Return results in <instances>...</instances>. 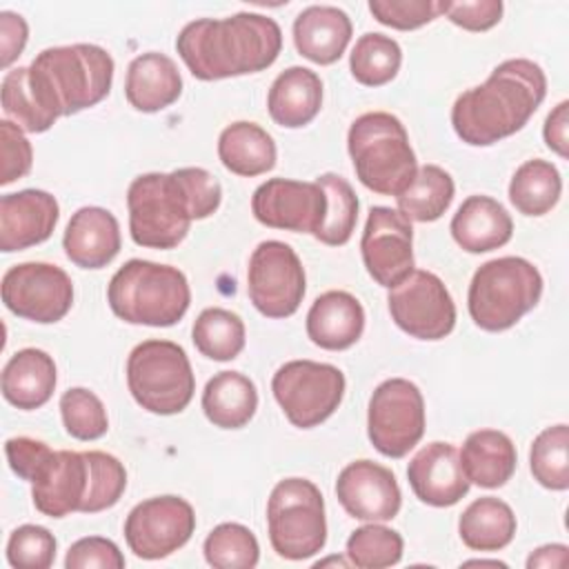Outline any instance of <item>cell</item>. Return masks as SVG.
I'll use <instances>...</instances> for the list:
<instances>
[{
	"mask_svg": "<svg viewBox=\"0 0 569 569\" xmlns=\"http://www.w3.org/2000/svg\"><path fill=\"white\" fill-rule=\"evenodd\" d=\"M542 296L540 271L520 256H502L480 264L471 278L467 307L485 331L511 329Z\"/></svg>",
	"mask_w": 569,
	"mask_h": 569,
	"instance_id": "5b68a950",
	"label": "cell"
},
{
	"mask_svg": "<svg viewBox=\"0 0 569 569\" xmlns=\"http://www.w3.org/2000/svg\"><path fill=\"white\" fill-rule=\"evenodd\" d=\"M547 96V76L527 58L500 62L489 78L462 91L451 107L456 136L471 147H489L520 131Z\"/></svg>",
	"mask_w": 569,
	"mask_h": 569,
	"instance_id": "6da1fadb",
	"label": "cell"
},
{
	"mask_svg": "<svg viewBox=\"0 0 569 569\" xmlns=\"http://www.w3.org/2000/svg\"><path fill=\"white\" fill-rule=\"evenodd\" d=\"M89 491V460L84 451H51L31 480V498L40 513L64 518L82 509Z\"/></svg>",
	"mask_w": 569,
	"mask_h": 569,
	"instance_id": "d6986e66",
	"label": "cell"
},
{
	"mask_svg": "<svg viewBox=\"0 0 569 569\" xmlns=\"http://www.w3.org/2000/svg\"><path fill=\"white\" fill-rule=\"evenodd\" d=\"M402 536L385 525H365L351 531L347 540V558L358 569L393 567L402 558Z\"/></svg>",
	"mask_w": 569,
	"mask_h": 569,
	"instance_id": "60d3db41",
	"label": "cell"
},
{
	"mask_svg": "<svg viewBox=\"0 0 569 569\" xmlns=\"http://www.w3.org/2000/svg\"><path fill=\"white\" fill-rule=\"evenodd\" d=\"M244 336L247 333L242 318L222 307H209L200 311L191 329V340L196 349L204 358L218 362L238 358L244 349Z\"/></svg>",
	"mask_w": 569,
	"mask_h": 569,
	"instance_id": "d590c367",
	"label": "cell"
},
{
	"mask_svg": "<svg viewBox=\"0 0 569 569\" xmlns=\"http://www.w3.org/2000/svg\"><path fill=\"white\" fill-rule=\"evenodd\" d=\"M367 433L382 456L405 458L425 433L422 391L407 378L380 382L369 398Z\"/></svg>",
	"mask_w": 569,
	"mask_h": 569,
	"instance_id": "8fae6325",
	"label": "cell"
},
{
	"mask_svg": "<svg viewBox=\"0 0 569 569\" xmlns=\"http://www.w3.org/2000/svg\"><path fill=\"white\" fill-rule=\"evenodd\" d=\"M178 182L182 184V191L187 196L191 218L202 220L209 218L222 200V187L220 182L202 167H182L173 171Z\"/></svg>",
	"mask_w": 569,
	"mask_h": 569,
	"instance_id": "bcb514c9",
	"label": "cell"
},
{
	"mask_svg": "<svg viewBox=\"0 0 569 569\" xmlns=\"http://www.w3.org/2000/svg\"><path fill=\"white\" fill-rule=\"evenodd\" d=\"M402 64L400 44L385 33H365L356 40L349 56V69L356 82L365 87H382L391 82Z\"/></svg>",
	"mask_w": 569,
	"mask_h": 569,
	"instance_id": "8d00e7d4",
	"label": "cell"
},
{
	"mask_svg": "<svg viewBox=\"0 0 569 569\" xmlns=\"http://www.w3.org/2000/svg\"><path fill=\"white\" fill-rule=\"evenodd\" d=\"M280 49L282 31L278 22L249 11L222 20H193L176 38V51L191 76L207 82L258 73L276 62Z\"/></svg>",
	"mask_w": 569,
	"mask_h": 569,
	"instance_id": "7a4b0ae2",
	"label": "cell"
},
{
	"mask_svg": "<svg viewBox=\"0 0 569 569\" xmlns=\"http://www.w3.org/2000/svg\"><path fill=\"white\" fill-rule=\"evenodd\" d=\"M2 111L27 133H42L60 116L29 67H16L2 78Z\"/></svg>",
	"mask_w": 569,
	"mask_h": 569,
	"instance_id": "f546056e",
	"label": "cell"
},
{
	"mask_svg": "<svg viewBox=\"0 0 569 569\" xmlns=\"http://www.w3.org/2000/svg\"><path fill=\"white\" fill-rule=\"evenodd\" d=\"M440 13H445L453 24L467 31H487L500 22L502 2L500 0L440 2Z\"/></svg>",
	"mask_w": 569,
	"mask_h": 569,
	"instance_id": "681fc988",
	"label": "cell"
},
{
	"mask_svg": "<svg viewBox=\"0 0 569 569\" xmlns=\"http://www.w3.org/2000/svg\"><path fill=\"white\" fill-rule=\"evenodd\" d=\"M365 331V309L349 291L320 293L307 313V336L327 351L353 347Z\"/></svg>",
	"mask_w": 569,
	"mask_h": 569,
	"instance_id": "603a6c76",
	"label": "cell"
},
{
	"mask_svg": "<svg viewBox=\"0 0 569 569\" xmlns=\"http://www.w3.org/2000/svg\"><path fill=\"white\" fill-rule=\"evenodd\" d=\"M391 320L411 338L442 340L456 327V305L445 282L425 269H413L387 296Z\"/></svg>",
	"mask_w": 569,
	"mask_h": 569,
	"instance_id": "4fadbf2b",
	"label": "cell"
},
{
	"mask_svg": "<svg viewBox=\"0 0 569 569\" xmlns=\"http://www.w3.org/2000/svg\"><path fill=\"white\" fill-rule=\"evenodd\" d=\"M367 273L387 289L413 271V227L398 209L371 207L360 238Z\"/></svg>",
	"mask_w": 569,
	"mask_h": 569,
	"instance_id": "2e32d148",
	"label": "cell"
},
{
	"mask_svg": "<svg viewBox=\"0 0 569 569\" xmlns=\"http://www.w3.org/2000/svg\"><path fill=\"white\" fill-rule=\"evenodd\" d=\"M107 300L129 325L171 327L187 313L191 289L178 267L133 258L111 276Z\"/></svg>",
	"mask_w": 569,
	"mask_h": 569,
	"instance_id": "3957f363",
	"label": "cell"
},
{
	"mask_svg": "<svg viewBox=\"0 0 569 569\" xmlns=\"http://www.w3.org/2000/svg\"><path fill=\"white\" fill-rule=\"evenodd\" d=\"M51 451L53 449L47 442L27 438V436H16L4 442V453L11 471L27 482L33 480V476L38 473L42 462L51 456Z\"/></svg>",
	"mask_w": 569,
	"mask_h": 569,
	"instance_id": "f907efd6",
	"label": "cell"
},
{
	"mask_svg": "<svg viewBox=\"0 0 569 569\" xmlns=\"http://www.w3.org/2000/svg\"><path fill=\"white\" fill-rule=\"evenodd\" d=\"M325 565H342V567H349L351 562H349V560H342V558H327V560L316 562V567H325Z\"/></svg>",
	"mask_w": 569,
	"mask_h": 569,
	"instance_id": "11a10c76",
	"label": "cell"
},
{
	"mask_svg": "<svg viewBox=\"0 0 569 569\" xmlns=\"http://www.w3.org/2000/svg\"><path fill=\"white\" fill-rule=\"evenodd\" d=\"M327 196V213L316 238L329 247H342L349 242L358 222V196L353 187L338 173H322L316 178Z\"/></svg>",
	"mask_w": 569,
	"mask_h": 569,
	"instance_id": "74e56055",
	"label": "cell"
},
{
	"mask_svg": "<svg viewBox=\"0 0 569 569\" xmlns=\"http://www.w3.org/2000/svg\"><path fill=\"white\" fill-rule=\"evenodd\" d=\"M562 178L549 160L522 162L509 182V200L522 216H545L560 200Z\"/></svg>",
	"mask_w": 569,
	"mask_h": 569,
	"instance_id": "e575fe53",
	"label": "cell"
},
{
	"mask_svg": "<svg viewBox=\"0 0 569 569\" xmlns=\"http://www.w3.org/2000/svg\"><path fill=\"white\" fill-rule=\"evenodd\" d=\"M127 385L133 400L158 416L187 409L196 378L184 349L171 340H144L127 358Z\"/></svg>",
	"mask_w": 569,
	"mask_h": 569,
	"instance_id": "52a82bcc",
	"label": "cell"
},
{
	"mask_svg": "<svg viewBox=\"0 0 569 569\" xmlns=\"http://www.w3.org/2000/svg\"><path fill=\"white\" fill-rule=\"evenodd\" d=\"M336 496L351 518L367 522L393 520L402 505L393 471L373 460L349 462L338 473Z\"/></svg>",
	"mask_w": 569,
	"mask_h": 569,
	"instance_id": "ac0fdd59",
	"label": "cell"
},
{
	"mask_svg": "<svg viewBox=\"0 0 569 569\" xmlns=\"http://www.w3.org/2000/svg\"><path fill=\"white\" fill-rule=\"evenodd\" d=\"M56 362L36 347L16 351L2 369V396L9 405L31 411L49 402L56 389Z\"/></svg>",
	"mask_w": 569,
	"mask_h": 569,
	"instance_id": "4316f807",
	"label": "cell"
},
{
	"mask_svg": "<svg viewBox=\"0 0 569 569\" xmlns=\"http://www.w3.org/2000/svg\"><path fill=\"white\" fill-rule=\"evenodd\" d=\"M218 158L236 176H262L276 167V142L260 124L238 120L222 129Z\"/></svg>",
	"mask_w": 569,
	"mask_h": 569,
	"instance_id": "4dcf8cb0",
	"label": "cell"
},
{
	"mask_svg": "<svg viewBox=\"0 0 569 569\" xmlns=\"http://www.w3.org/2000/svg\"><path fill=\"white\" fill-rule=\"evenodd\" d=\"M305 267L287 242L264 240L253 249L247 267V291L251 305L262 316H293L305 298Z\"/></svg>",
	"mask_w": 569,
	"mask_h": 569,
	"instance_id": "7c38bea8",
	"label": "cell"
},
{
	"mask_svg": "<svg viewBox=\"0 0 569 569\" xmlns=\"http://www.w3.org/2000/svg\"><path fill=\"white\" fill-rule=\"evenodd\" d=\"M29 40V27L27 20L20 13L2 11L0 13V64L2 69H9L13 60L24 51V44Z\"/></svg>",
	"mask_w": 569,
	"mask_h": 569,
	"instance_id": "816d5d0a",
	"label": "cell"
},
{
	"mask_svg": "<svg viewBox=\"0 0 569 569\" xmlns=\"http://www.w3.org/2000/svg\"><path fill=\"white\" fill-rule=\"evenodd\" d=\"M358 180L380 196H398L416 176L418 162L405 124L387 111L358 116L347 133Z\"/></svg>",
	"mask_w": 569,
	"mask_h": 569,
	"instance_id": "277c9868",
	"label": "cell"
},
{
	"mask_svg": "<svg viewBox=\"0 0 569 569\" xmlns=\"http://www.w3.org/2000/svg\"><path fill=\"white\" fill-rule=\"evenodd\" d=\"M258 409L256 385L240 371L216 373L202 391V411L220 429L244 427Z\"/></svg>",
	"mask_w": 569,
	"mask_h": 569,
	"instance_id": "1f68e13d",
	"label": "cell"
},
{
	"mask_svg": "<svg viewBox=\"0 0 569 569\" xmlns=\"http://www.w3.org/2000/svg\"><path fill=\"white\" fill-rule=\"evenodd\" d=\"M251 211L264 227L316 236L327 213V196L316 180L271 178L253 191Z\"/></svg>",
	"mask_w": 569,
	"mask_h": 569,
	"instance_id": "e0dca14e",
	"label": "cell"
},
{
	"mask_svg": "<svg viewBox=\"0 0 569 569\" xmlns=\"http://www.w3.org/2000/svg\"><path fill=\"white\" fill-rule=\"evenodd\" d=\"M371 16L391 29L411 31L440 16V2L433 0H369Z\"/></svg>",
	"mask_w": 569,
	"mask_h": 569,
	"instance_id": "f6af8a7d",
	"label": "cell"
},
{
	"mask_svg": "<svg viewBox=\"0 0 569 569\" xmlns=\"http://www.w3.org/2000/svg\"><path fill=\"white\" fill-rule=\"evenodd\" d=\"M120 224L116 216L102 207L78 209L62 236L67 258L82 269H102L120 251Z\"/></svg>",
	"mask_w": 569,
	"mask_h": 569,
	"instance_id": "7402d4cb",
	"label": "cell"
},
{
	"mask_svg": "<svg viewBox=\"0 0 569 569\" xmlns=\"http://www.w3.org/2000/svg\"><path fill=\"white\" fill-rule=\"evenodd\" d=\"M204 560L216 569H253L260 545L253 531L240 522H222L211 529L202 545Z\"/></svg>",
	"mask_w": 569,
	"mask_h": 569,
	"instance_id": "ab89813d",
	"label": "cell"
},
{
	"mask_svg": "<svg viewBox=\"0 0 569 569\" xmlns=\"http://www.w3.org/2000/svg\"><path fill=\"white\" fill-rule=\"evenodd\" d=\"M89 460V491L82 502V513H98L113 507L127 489L124 465L107 451H84Z\"/></svg>",
	"mask_w": 569,
	"mask_h": 569,
	"instance_id": "7bdbcfd3",
	"label": "cell"
},
{
	"mask_svg": "<svg viewBox=\"0 0 569 569\" xmlns=\"http://www.w3.org/2000/svg\"><path fill=\"white\" fill-rule=\"evenodd\" d=\"M53 93L62 116L104 100L113 82V58L98 44H67L40 51L29 64Z\"/></svg>",
	"mask_w": 569,
	"mask_h": 569,
	"instance_id": "8992f818",
	"label": "cell"
},
{
	"mask_svg": "<svg viewBox=\"0 0 569 569\" xmlns=\"http://www.w3.org/2000/svg\"><path fill=\"white\" fill-rule=\"evenodd\" d=\"M60 218L58 200L42 189H22L0 198V249L22 251L44 242Z\"/></svg>",
	"mask_w": 569,
	"mask_h": 569,
	"instance_id": "ffe728a7",
	"label": "cell"
},
{
	"mask_svg": "<svg viewBox=\"0 0 569 569\" xmlns=\"http://www.w3.org/2000/svg\"><path fill=\"white\" fill-rule=\"evenodd\" d=\"M0 149H2V178L0 184H11L24 178L33 164L31 142L22 129L11 120H0Z\"/></svg>",
	"mask_w": 569,
	"mask_h": 569,
	"instance_id": "7dc6e473",
	"label": "cell"
},
{
	"mask_svg": "<svg viewBox=\"0 0 569 569\" xmlns=\"http://www.w3.org/2000/svg\"><path fill=\"white\" fill-rule=\"evenodd\" d=\"M2 302L18 318L51 325L73 305V282L64 269L49 262H22L2 276Z\"/></svg>",
	"mask_w": 569,
	"mask_h": 569,
	"instance_id": "5bb4252c",
	"label": "cell"
},
{
	"mask_svg": "<svg viewBox=\"0 0 569 569\" xmlns=\"http://www.w3.org/2000/svg\"><path fill=\"white\" fill-rule=\"evenodd\" d=\"M182 93V76L176 62L158 51H147L129 62L124 96L142 113H156L171 107Z\"/></svg>",
	"mask_w": 569,
	"mask_h": 569,
	"instance_id": "484cf974",
	"label": "cell"
},
{
	"mask_svg": "<svg viewBox=\"0 0 569 569\" xmlns=\"http://www.w3.org/2000/svg\"><path fill=\"white\" fill-rule=\"evenodd\" d=\"M322 107V80L307 67L284 69L271 84L267 109L276 124L300 129L309 124Z\"/></svg>",
	"mask_w": 569,
	"mask_h": 569,
	"instance_id": "83f0119b",
	"label": "cell"
},
{
	"mask_svg": "<svg viewBox=\"0 0 569 569\" xmlns=\"http://www.w3.org/2000/svg\"><path fill=\"white\" fill-rule=\"evenodd\" d=\"M453 191V178L442 167L422 164L413 180L396 196L398 211L413 222H433L449 209Z\"/></svg>",
	"mask_w": 569,
	"mask_h": 569,
	"instance_id": "836d02e7",
	"label": "cell"
},
{
	"mask_svg": "<svg viewBox=\"0 0 569 569\" xmlns=\"http://www.w3.org/2000/svg\"><path fill=\"white\" fill-rule=\"evenodd\" d=\"M458 533L473 551H500L516 536V516L505 500L485 496L460 513Z\"/></svg>",
	"mask_w": 569,
	"mask_h": 569,
	"instance_id": "d6a6232c",
	"label": "cell"
},
{
	"mask_svg": "<svg viewBox=\"0 0 569 569\" xmlns=\"http://www.w3.org/2000/svg\"><path fill=\"white\" fill-rule=\"evenodd\" d=\"M567 547L565 545H545L540 549H536L529 558H527V567H565L567 565Z\"/></svg>",
	"mask_w": 569,
	"mask_h": 569,
	"instance_id": "db71d44e",
	"label": "cell"
},
{
	"mask_svg": "<svg viewBox=\"0 0 569 569\" xmlns=\"http://www.w3.org/2000/svg\"><path fill=\"white\" fill-rule=\"evenodd\" d=\"M345 373L327 362L289 360L271 378V391L287 420L298 429L325 422L342 402Z\"/></svg>",
	"mask_w": 569,
	"mask_h": 569,
	"instance_id": "30bf717a",
	"label": "cell"
},
{
	"mask_svg": "<svg viewBox=\"0 0 569 569\" xmlns=\"http://www.w3.org/2000/svg\"><path fill=\"white\" fill-rule=\"evenodd\" d=\"M458 453L467 480L485 489L502 487L513 476L518 462L516 445L498 429L471 431Z\"/></svg>",
	"mask_w": 569,
	"mask_h": 569,
	"instance_id": "f1b7e54d",
	"label": "cell"
},
{
	"mask_svg": "<svg viewBox=\"0 0 569 569\" xmlns=\"http://www.w3.org/2000/svg\"><path fill=\"white\" fill-rule=\"evenodd\" d=\"M567 129H569V102L562 100L553 107V111L547 116L545 127H542L545 144L560 158H567V144H569Z\"/></svg>",
	"mask_w": 569,
	"mask_h": 569,
	"instance_id": "f5cc1de1",
	"label": "cell"
},
{
	"mask_svg": "<svg viewBox=\"0 0 569 569\" xmlns=\"http://www.w3.org/2000/svg\"><path fill=\"white\" fill-rule=\"evenodd\" d=\"M196 511L180 496H156L138 502L124 520V540L142 560H160L189 542Z\"/></svg>",
	"mask_w": 569,
	"mask_h": 569,
	"instance_id": "9a60e30c",
	"label": "cell"
},
{
	"mask_svg": "<svg viewBox=\"0 0 569 569\" xmlns=\"http://www.w3.org/2000/svg\"><path fill=\"white\" fill-rule=\"evenodd\" d=\"M529 467L545 489H569V429L565 422L547 427L533 438Z\"/></svg>",
	"mask_w": 569,
	"mask_h": 569,
	"instance_id": "f35d334b",
	"label": "cell"
},
{
	"mask_svg": "<svg viewBox=\"0 0 569 569\" xmlns=\"http://www.w3.org/2000/svg\"><path fill=\"white\" fill-rule=\"evenodd\" d=\"M60 416L64 431L76 440H98L109 429L102 400L84 387H71L60 396Z\"/></svg>",
	"mask_w": 569,
	"mask_h": 569,
	"instance_id": "b9f144b4",
	"label": "cell"
},
{
	"mask_svg": "<svg viewBox=\"0 0 569 569\" xmlns=\"http://www.w3.org/2000/svg\"><path fill=\"white\" fill-rule=\"evenodd\" d=\"M129 233L138 247L173 249L191 227V209L176 173H142L127 189Z\"/></svg>",
	"mask_w": 569,
	"mask_h": 569,
	"instance_id": "9c48e42d",
	"label": "cell"
},
{
	"mask_svg": "<svg viewBox=\"0 0 569 569\" xmlns=\"http://www.w3.org/2000/svg\"><path fill=\"white\" fill-rule=\"evenodd\" d=\"M67 569H87V567H98V569H122L124 567V556L118 549V545L109 538L100 536H89L76 540L64 558Z\"/></svg>",
	"mask_w": 569,
	"mask_h": 569,
	"instance_id": "c3c4849f",
	"label": "cell"
},
{
	"mask_svg": "<svg viewBox=\"0 0 569 569\" xmlns=\"http://www.w3.org/2000/svg\"><path fill=\"white\" fill-rule=\"evenodd\" d=\"M407 480L416 498L431 507H451L469 491L460 453L449 442L425 445L407 467Z\"/></svg>",
	"mask_w": 569,
	"mask_h": 569,
	"instance_id": "44dd1931",
	"label": "cell"
},
{
	"mask_svg": "<svg viewBox=\"0 0 569 569\" xmlns=\"http://www.w3.org/2000/svg\"><path fill=\"white\" fill-rule=\"evenodd\" d=\"M449 229L462 251L487 253L511 240L513 220L498 200L489 196H469L453 213Z\"/></svg>",
	"mask_w": 569,
	"mask_h": 569,
	"instance_id": "cb8c5ba5",
	"label": "cell"
},
{
	"mask_svg": "<svg viewBox=\"0 0 569 569\" xmlns=\"http://www.w3.org/2000/svg\"><path fill=\"white\" fill-rule=\"evenodd\" d=\"M56 538L47 527L22 525L11 531L7 560L16 569H49L56 560Z\"/></svg>",
	"mask_w": 569,
	"mask_h": 569,
	"instance_id": "ee69618b",
	"label": "cell"
},
{
	"mask_svg": "<svg viewBox=\"0 0 569 569\" xmlns=\"http://www.w3.org/2000/svg\"><path fill=\"white\" fill-rule=\"evenodd\" d=\"M467 567H471V565H489V567H507L505 562H500V560H467L465 562Z\"/></svg>",
	"mask_w": 569,
	"mask_h": 569,
	"instance_id": "9f6ffc18",
	"label": "cell"
},
{
	"mask_svg": "<svg viewBox=\"0 0 569 569\" xmlns=\"http://www.w3.org/2000/svg\"><path fill=\"white\" fill-rule=\"evenodd\" d=\"M269 542L280 558L305 560L327 542L325 500L307 478L280 480L267 500Z\"/></svg>",
	"mask_w": 569,
	"mask_h": 569,
	"instance_id": "ba28073f",
	"label": "cell"
},
{
	"mask_svg": "<svg viewBox=\"0 0 569 569\" xmlns=\"http://www.w3.org/2000/svg\"><path fill=\"white\" fill-rule=\"evenodd\" d=\"M349 16L331 4H311L293 20V44L298 53L316 64H333L351 40Z\"/></svg>",
	"mask_w": 569,
	"mask_h": 569,
	"instance_id": "d4e9b609",
	"label": "cell"
}]
</instances>
